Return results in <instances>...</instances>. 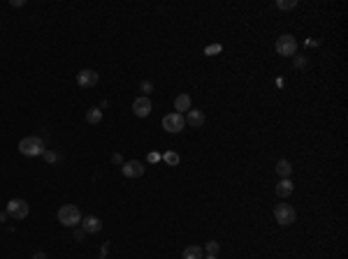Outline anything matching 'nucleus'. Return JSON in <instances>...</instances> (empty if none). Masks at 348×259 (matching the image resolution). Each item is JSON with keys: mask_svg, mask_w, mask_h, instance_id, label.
Masks as SVG:
<instances>
[{"mask_svg": "<svg viewBox=\"0 0 348 259\" xmlns=\"http://www.w3.org/2000/svg\"><path fill=\"white\" fill-rule=\"evenodd\" d=\"M276 7L279 10H293V7H297V0H279Z\"/></svg>", "mask_w": 348, "mask_h": 259, "instance_id": "nucleus-17", "label": "nucleus"}, {"mask_svg": "<svg viewBox=\"0 0 348 259\" xmlns=\"http://www.w3.org/2000/svg\"><path fill=\"white\" fill-rule=\"evenodd\" d=\"M153 91V83L151 81H142V93H151Z\"/></svg>", "mask_w": 348, "mask_h": 259, "instance_id": "nucleus-22", "label": "nucleus"}, {"mask_svg": "<svg viewBox=\"0 0 348 259\" xmlns=\"http://www.w3.org/2000/svg\"><path fill=\"white\" fill-rule=\"evenodd\" d=\"M86 121H88L91 125H98L100 121H102V111H100V109H91V111L86 114Z\"/></svg>", "mask_w": 348, "mask_h": 259, "instance_id": "nucleus-16", "label": "nucleus"}, {"mask_svg": "<svg viewBox=\"0 0 348 259\" xmlns=\"http://www.w3.org/2000/svg\"><path fill=\"white\" fill-rule=\"evenodd\" d=\"M12 7H23V0H12Z\"/></svg>", "mask_w": 348, "mask_h": 259, "instance_id": "nucleus-25", "label": "nucleus"}, {"mask_svg": "<svg viewBox=\"0 0 348 259\" xmlns=\"http://www.w3.org/2000/svg\"><path fill=\"white\" fill-rule=\"evenodd\" d=\"M33 259H47V255H44V252H35V255H33Z\"/></svg>", "mask_w": 348, "mask_h": 259, "instance_id": "nucleus-26", "label": "nucleus"}, {"mask_svg": "<svg viewBox=\"0 0 348 259\" xmlns=\"http://www.w3.org/2000/svg\"><path fill=\"white\" fill-rule=\"evenodd\" d=\"M276 195L279 197H290L293 195V181L290 178H281L279 185H276Z\"/></svg>", "mask_w": 348, "mask_h": 259, "instance_id": "nucleus-12", "label": "nucleus"}, {"mask_svg": "<svg viewBox=\"0 0 348 259\" xmlns=\"http://www.w3.org/2000/svg\"><path fill=\"white\" fill-rule=\"evenodd\" d=\"M7 218H10V215H7V211H2V213H0V222H5Z\"/></svg>", "mask_w": 348, "mask_h": 259, "instance_id": "nucleus-28", "label": "nucleus"}, {"mask_svg": "<svg viewBox=\"0 0 348 259\" xmlns=\"http://www.w3.org/2000/svg\"><path fill=\"white\" fill-rule=\"evenodd\" d=\"M151 100H149V95H142V97H137L135 102H133V111H135V116H139V118H147L149 114H151Z\"/></svg>", "mask_w": 348, "mask_h": 259, "instance_id": "nucleus-7", "label": "nucleus"}, {"mask_svg": "<svg viewBox=\"0 0 348 259\" xmlns=\"http://www.w3.org/2000/svg\"><path fill=\"white\" fill-rule=\"evenodd\" d=\"M84 234H86L84 229H77V231H74V241H82L84 239Z\"/></svg>", "mask_w": 348, "mask_h": 259, "instance_id": "nucleus-23", "label": "nucleus"}, {"mask_svg": "<svg viewBox=\"0 0 348 259\" xmlns=\"http://www.w3.org/2000/svg\"><path fill=\"white\" fill-rule=\"evenodd\" d=\"M163 160H165L167 165H179V155H177V153H165Z\"/></svg>", "mask_w": 348, "mask_h": 259, "instance_id": "nucleus-20", "label": "nucleus"}, {"mask_svg": "<svg viewBox=\"0 0 348 259\" xmlns=\"http://www.w3.org/2000/svg\"><path fill=\"white\" fill-rule=\"evenodd\" d=\"M218 250H221V245H218L216 241H209V243H207V255L216 257V255H218Z\"/></svg>", "mask_w": 348, "mask_h": 259, "instance_id": "nucleus-18", "label": "nucleus"}, {"mask_svg": "<svg viewBox=\"0 0 348 259\" xmlns=\"http://www.w3.org/2000/svg\"><path fill=\"white\" fill-rule=\"evenodd\" d=\"M28 213H31V208H28V204H26L23 199H10V201H7V215H10V218L26 220Z\"/></svg>", "mask_w": 348, "mask_h": 259, "instance_id": "nucleus-4", "label": "nucleus"}, {"mask_svg": "<svg viewBox=\"0 0 348 259\" xmlns=\"http://www.w3.org/2000/svg\"><path fill=\"white\" fill-rule=\"evenodd\" d=\"M306 65V58H297L295 61V67H304Z\"/></svg>", "mask_w": 348, "mask_h": 259, "instance_id": "nucleus-24", "label": "nucleus"}, {"mask_svg": "<svg viewBox=\"0 0 348 259\" xmlns=\"http://www.w3.org/2000/svg\"><path fill=\"white\" fill-rule=\"evenodd\" d=\"M112 160H114L116 165H123V157H121V155H114V157H112Z\"/></svg>", "mask_w": 348, "mask_h": 259, "instance_id": "nucleus-27", "label": "nucleus"}, {"mask_svg": "<svg viewBox=\"0 0 348 259\" xmlns=\"http://www.w3.org/2000/svg\"><path fill=\"white\" fill-rule=\"evenodd\" d=\"M276 174L281 178H290V174H293V165L288 162V160H279L276 162Z\"/></svg>", "mask_w": 348, "mask_h": 259, "instance_id": "nucleus-14", "label": "nucleus"}, {"mask_svg": "<svg viewBox=\"0 0 348 259\" xmlns=\"http://www.w3.org/2000/svg\"><path fill=\"white\" fill-rule=\"evenodd\" d=\"M58 222L65 227H79L82 225V211L74 204H65L58 208Z\"/></svg>", "mask_w": 348, "mask_h": 259, "instance_id": "nucleus-1", "label": "nucleus"}, {"mask_svg": "<svg viewBox=\"0 0 348 259\" xmlns=\"http://www.w3.org/2000/svg\"><path fill=\"white\" fill-rule=\"evenodd\" d=\"M163 127L167 130V132H181L183 127H186V116L183 114H167L163 118Z\"/></svg>", "mask_w": 348, "mask_h": 259, "instance_id": "nucleus-5", "label": "nucleus"}, {"mask_svg": "<svg viewBox=\"0 0 348 259\" xmlns=\"http://www.w3.org/2000/svg\"><path fill=\"white\" fill-rule=\"evenodd\" d=\"M82 229L86 234H98L102 229V220L95 218V215H88V218H82Z\"/></svg>", "mask_w": 348, "mask_h": 259, "instance_id": "nucleus-10", "label": "nucleus"}, {"mask_svg": "<svg viewBox=\"0 0 348 259\" xmlns=\"http://www.w3.org/2000/svg\"><path fill=\"white\" fill-rule=\"evenodd\" d=\"M42 157L47 160V162H58V160H61V155H58V153H53V151H44Z\"/></svg>", "mask_w": 348, "mask_h": 259, "instance_id": "nucleus-19", "label": "nucleus"}, {"mask_svg": "<svg viewBox=\"0 0 348 259\" xmlns=\"http://www.w3.org/2000/svg\"><path fill=\"white\" fill-rule=\"evenodd\" d=\"M186 125H190V127H202V125H204V111L190 109L188 114H186Z\"/></svg>", "mask_w": 348, "mask_h": 259, "instance_id": "nucleus-11", "label": "nucleus"}, {"mask_svg": "<svg viewBox=\"0 0 348 259\" xmlns=\"http://www.w3.org/2000/svg\"><path fill=\"white\" fill-rule=\"evenodd\" d=\"M123 176L128 178H139L144 176V165L139 160H130V162H123Z\"/></svg>", "mask_w": 348, "mask_h": 259, "instance_id": "nucleus-9", "label": "nucleus"}, {"mask_svg": "<svg viewBox=\"0 0 348 259\" xmlns=\"http://www.w3.org/2000/svg\"><path fill=\"white\" fill-rule=\"evenodd\" d=\"M221 51V46H218V44H211V46H207V49H204V53H207V56H211V53H218Z\"/></svg>", "mask_w": 348, "mask_h": 259, "instance_id": "nucleus-21", "label": "nucleus"}, {"mask_svg": "<svg viewBox=\"0 0 348 259\" xmlns=\"http://www.w3.org/2000/svg\"><path fill=\"white\" fill-rule=\"evenodd\" d=\"M44 151L47 148H44V141L40 137H26V139L19 141V153L26 157H37V155H42Z\"/></svg>", "mask_w": 348, "mask_h": 259, "instance_id": "nucleus-2", "label": "nucleus"}, {"mask_svg": "<svg viewBox=\"0 0 348 259\" xmlns=\"http://www.w3.org/2000/svg\"><path fill=\"white\" fill-rule=\"evenodd\" d=\"M202 259H218V257H211V255H207V257H202Z\"/></svg>", "mask_w": 348, "mask_h": 259, "instance_id": "nucleus-29", "label": "nucleus"}, {"mask_svg": "<svg viewBox=\"0 0 348 259\" xmlns=\"http://www.w3.org/2000/svg\"><path fill=\"white\" fill-rule=\"evenodd\" d=\"M98 72L95 70H82V72L77 74V83L82 86V88H93L95 83H98Z\"/></svg>", "mask_w": 348, "mask_h": 259, "instance_id": "nucleus-8", "label": "nucleus"}, {"mask_svg": "<svg viewBox=\"0 0 348 259\" xmlns=\"http://www.w3.org/2000/svg\"><path fill=\"white\" fill-rule=\"evenodd\" d=\"M274 218H276V222H279V225L288 227V225H293V222H295L297 213H295V208L290 206V204H276Z\"/></svg>", "mask_w": 348, "mask_h": 259, "instance_id": "nucleus-3", "label": "nucleus"}, {"mask_svg": "<svg viewBox=\"0 0 348 259\" xmlns=\"http://www.w3.org/2000/svg\"><path fill=\"white\" fill-rule=\"evenodd\" d=\"M276 51L279 56H295L297 51V42L293 35H281L279 40H276Z\"/></svg>", "mask_w": 348, "mask_h": 259, "instance_id": "nucleus-6", "label": "nucleus"}, {"mask_svg": "<svg viewBox=\"0 0 348 259\" xmlns=\"http://www.w3.org/2000/svg\"><path fill=\"white\" fill-rule=\"evenodd\" d=\"M174 109H177V114H181V111H190V95L181 93L177 100H174Z\"/></svg>", "mask_w": 348, "mask_h": 259, "instance_id": "nucleus-13", "label": "nucleus"}, {"mask_svg": "<svg viewBox=\"0 0 348 259\" xmlns=\"http://www.w3.org/2000/svg\"><path fill=\"white\" fill-rule=\"evenodd\" d=\"M204 257V250L200 245H188L183 250V259H202Z\"/></svg>", "mask_w": 348, "mask_h": 259, "instance_id": "nucleus-15", "label": "nucleus"}]
</instances>
